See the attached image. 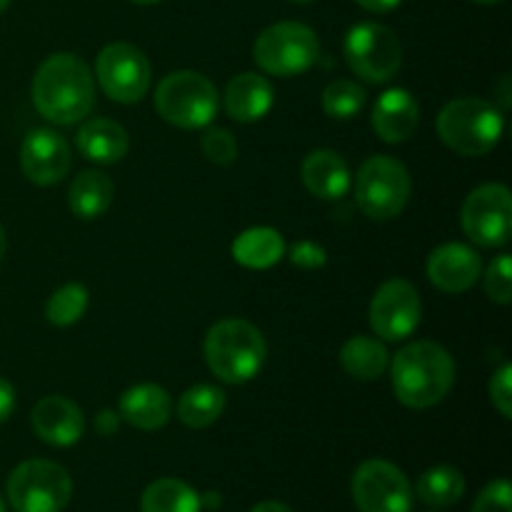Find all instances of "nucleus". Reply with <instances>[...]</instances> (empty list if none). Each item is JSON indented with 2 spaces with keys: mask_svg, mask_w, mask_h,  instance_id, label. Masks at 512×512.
Listing matches in <instances>:
<instances>
[{
  "mask_svg": "<svg viewBox=\"0 0 512 512\" xmlns=\"http://www.w3.org/2000/svg\"><path fill=\"white\" fill-rule=\"evenodd\" d=\"M30 93L35 110L53 125L80 123L95 105L93 73L73 53L45 58L35 73Z\"/></svg>",
  "mask_w": 512,
  "mask_h": 512,
  "instance_id": "1",
  "label": "nucleus"
},
{
  "mask_svg": "<svg viewBox=\"0 0 512 512\" xmlns=\"http://www.w3.org/2000/svg\"><path fill=\"white\" fill-rule=\"evenodd\" d=\"M393 390L410 410H428L443 403L455 385V360L433 340L410 343L393 358Z\"/></svg>",
  "mask_w": 512,
  "mask_h": 512,
  "instance_id": "2",
  "label": "nucleus"
},
{
  "mask_svg": "<svg viewBox=\"0 0 512 512\" xmlns=\"http://www.w3.org/2000/svg\"><path fill=\"white\" fill-rule=\"evenodd\" d=\"M203 353L215 378L228 385H243L258 378L263 370L268 360V343L253 323L228 318L208 330Z\"/></svg>",
  "mask_w": 512,
  "mask_h": 512,
  "instance_id": "3",
  "label": "nucleus"
},
{
  "mask_svg": "<svg viewBox=\"0 0 512 512\" xmlns=\"http://www.w3.org/2000/svg\"><path fill=\"white\" fill-rule=\"evenodd\" d=\"M505 133L503 110L483 98L450 100L438 115V135L453 153L480 158L498 148Z\"/></svg>",
  "mask_w": 512,
  "mask_h": 512,
  "instance_id": "4",
  "label": "nucleus"
},
{
  "mask_svg": "<svg viewBox=\"0 0 512 512\" xmlns=\"http://www.w3.org/2000/svg\"><path fill=\"white\" fill-rule=\"evenodd\" d=\"M155 108L165 123L180 130L208 128L218 115V90L198 70H175L155 88Z\"/></svg>",
  "mask_w": 512,
  "mask_h": 512,
  "instance_id": "5",
  "label": "nucleus"
},
{
  "mask_svg": "<svg viewBox=\"0 0 512 512\" xmlns=\"http://www.w3.org/2000/svg\"><path fill=\"white\" fill-rule=\"evenodd\" d=\"M5 493L15 512H63L73 498V478L53 460H25L10 473Z\"/></svg>",
  "mask_w": 512,
  "mask_h": 512,
  "instance_id": "6",
  "label": "nucleus"
},
{
  "mask_svg": "<svg viewBox=\"0 0 512 512\" xmlns=\"http://www.w3.org/2000/svg\"><path fill=\"white\" fill-rule=\"evenodd\" d=\"M258 68L278 78H293L313 68L320 58V40L313 28L303 23H275L258 35L253 45Z\"/></svg>",
  "mask_w": 512,
  "mask_h": 512,
  "instance_id": "7",
  "label": "nucleus"
},
{
  "mask_svg": "<svg viewBox=\"0 0 512 512\" xmlns=\"http://www.w3.org/2000/svg\"><path fill=\"white\" fill-rule=\"evenodd\" d=\"M410 190L408 168L390 155H373L355 175V203L373 220L398 218L408 205Z\"/></svg>",
  "mask_w": 512,
  "mask_h": 512,
  "instance_id": "8",
  "label": "nucleus"
},
{
  "mask_svg": "<svg viewBox=\"0 0 512 512\" xmlns=\"http://www.w3.org/2000/svg\"><path fill=\"white\" fill-rule=\"evenodd\" d=\"M345 63L368 83H388L403 65V45L388 25L365 20L345 35Z\"/></svg>",
  "mask_w": 512,
  "mask_h": 512,
  "instance_id": "9",
  "label": "nucleus"
},
{
  "mask_svg": "<svg viewBox=\"0 0 512 512\" xmlns=\"http://www.w3.org/2000/svg\"><path fill=\"white\" fill-rule=\"evenodd\" d=\"M95 75L110 100L133 105L148 95L153 70L138 45L110 43L100 50L98 60H95Z\"/></svg>",
  "mask_w": 512,
  "mask_h": 512,
  "instance_id": "10",
  "label": "nucleus"
},
{
  "mask_svg": "<svg viewBox=\"0 0 512 512\" xmlns=\"http://www.w3.org/2000/svg\"><path fill=\"white\" fill-rule=\"evenodd\" d=\"M465 235L480 248H503L512 233L510 190L500 183L478 185L465 198L460 213Z\"/></svg>",
  "mask_w": 512,
  "mask_h": 512,
  "instance_id": "11",
  "label": "nucleus"
},
{
  "mask_svg": "<svg viewBox=\"0 0 512 512\" xmlns=\"http://www.w3.org/2000/svg\"><path fill=\"white\" fill-rule=\"evenodd\" d=\"M350 493L360 512L413 510V485L403 470L388 460L373 458L360 463L353 473Z\"/></svg>",
  "mask_w": 512,
  "mask_h": 512,
  "instance_id": "12",
  "label": "nucleus"
},
{
  "mask_svg": "<svg viewBox=\"0 0 512 512\" xmlns=\"http://www.w3.org/2000/svg\"><path fill=\"white\" fill-rule=\"evenodd\" d=\"M420 315H423V303L415 285L408 280H385L370 300V328L388 343L410 338L418 330Z\"/></svg>",
  "mask_w": 512,
  "mask_h": 512,
  "instance_id": "13",
  "label": "nucleus"
},
{
  "mask_svg": "<svg viewBox=\"0 0 512 512\" xmlns=\"http://www.w3.org/2000/svg\"><path fill=\"white\" fill-rule=\"evenodd\" d=\"M70 145L48 128L30 130L20 145V170L35 185H55L70 173Z\"/></svg>",
  "mask_w": 512,
  "mask_h": 512,
  "instance_id": "14",
  "label": "nucleus"
},
{
  "mask_svg": "<svg viewBox=\"0 0 512 512\" xmlns=\"http://www.w3.org/2000/svg\"><path fill=\"white\" fill-rule=\"evenodd\" d=\"M428 280L448 295H460L473 288L483 275V260L478 250L465 243H445L428 258Z\"/></svg>",
  "mask_w": 512,
  "mask_h": 512,
  "instance_id": "15",
  "label": "nucleus"
},
{
  "mask_svg": "<svg viewBox=\"0 0 512 512\" xmlns=\"http://www.w3.org/2000/svg\"><path fill=\"white\" fill-rule=\"evenodd\" d=\"M35 435L53 448H70L85 433V415L78 403L63 395H45L30 415Z\"/></svg>",
  "mask_w": 512,
  "mask_h": 512,
  "instance_id": "16",
  "label": "nucleus"
},
{
  "mask_svg": "<svg viewBox=\"0 0 512 512\" xmlns=\"http://www.w3.org/2000/svg\"><path fill=\"white\" fill-rule=\"evenodd\" d=\"M375 135L383 143L398 145L413 138L420 123V108L413 93L405 88H390L375 100L373 115H370Z\"/></svg>",
  "mask_w": 512,
  "mask_h": 512,
  "instance_id": "17",
  "label": "nucleus"
},
{
  "mask_svg": "<svg viewBox=\"0 0 512 512\" xmlns=\"http://www.w3.org/2000/svg\"><path fill=\"white\" fill-rule=\"evenodd\" d=\"M120 420L133 425L135 430L153 433L168 425L173 415V403H170L168 390L155 383L133 385L120 398Z\"/></svg>",
  "mask_w": 512,
  "mask_h": 512,
  "instance_id": "18",
  "label": "nucleus"
},
{
  "mask_svg": "<svg viewBox=\"0 0 512 512\" xmlns=\"http://www.w3.org/2000/svg\"><path fill=\"white\" fill-rule=\"evenodd\" d=\"M225 113L238 123H255L270 113L275 103V90L265 75L240 73L225 88Z\"/></svg>",
  "mask_w": 512,
  "mask_h": 512,
  "instance_id": "19",
  "label": "nucleus"
},
{
  "mask_svg": "<svg viewBox=\"0 0 512 512\" xmlns=\"http://www.w3.org/2000/svg\"><path fill=\"white\" fill-rule=\"evenodd\" d=\"M303 183L308 188L310 195L320 200H340L348 195L350 183V170L348 163L340 158L335 150L320 148L308 153V158L303 160Z\"/></svg>",
  "mask_w": 512,
  "mask_h": 512,
  "instance_id": "20",
  "label": "nucleus"
},
{
  "mask_svg": "<svg viewBox=\"0 0 512 512\" xmlns=\"http://www.w3.org/2000/svg\"><path fill=\"white\" fill-rule=\"evenodd\" d=\"M78 150L83 158L93 160L100 165H113L128 155L130 138L128 130L110 118H93L83 123L78 130Z\"/></svg>",
  "mask_w": 512,
  "mask_h": 512,
  "instance_id": "21",
  "label": "nucleus"
},
{
  "mask_svg": "<svg viewBox=\"0 0 512 512\" xmlns=\"http://www.w3.org/2000/svg\"><path fill=\"white\" fill-rule=\"evenodd\" d=\"M235 263L250 270H268L278 265L285 255V240L278 230L273 228H250L243 230L238 238L233 240Z\"/></svg>",
  "mask_w": 512,
  "mask_h": 512,
  "instance_id": "22",
  "label": "nucleus"
},
{
  "mask_svg": "<svg viewBox=\"0 0 512 512\" xmlns=\"http://www.w3.org/2000/svg\"><path fill=\"white\" fill-rule=\"evenodd\" d=\"M115 195L113 180L100 170H83L75 175L73 185L68 190V208L80 220H95L110 208Z\"/></svg>",
  "mask_w": 512,
  "mask_h": 512,
  "instance_id": "23",
  "label": "nucleus"
},
{
  "mask_svg": "<svg viewBox=\"0 0 512 512\" xmlns=\"http://www.w3.org/2000/svg\"><path fill=\"white\" fill-rule=\"evenodd\" d=\"M340 365L355 380H378L388 370L390 353L380 340L355 335L340 348Z\"/></svg>",
  "mask_w": 512,
  "mask_h": 512,
  "instance_id": "24",
  "label": "nucleus"
},
{
  "mask_svg": "<svg viewBox=\"0 0 512 512\" xmlns=\"http://www.w3.org/2000/svg\"><path fill=\"white\" fill-rule=\"evenodd\" d=\"M415 495L430 508H453L465 495V475L453 465H433L418 478Z\"/></svg>",
  "mask_w": 512,
  "mask_h": 512,
  "instance_id": "25",
  "label": "nucleus"
},
{
  "mask_svg": "<svg viewBox=\"0 0 512 512\" xmlns=\"http://www.w3.org/2000/svg\"><path fill=\"white\" fill-rule=\"evenodd\" d=\"M200 493L180 478H158L143 490L140 512H200Z\"/></svg>",
  "mask_w": 512,
  "mask_h": 512,
  "instance_id": "26",
  "label": "nucleus"
},
{
  "mask_svg": "<svg viewBox=\"0 0 512 512\" xmlns=\"http://www.w3.org/2000/svg\"><path fill=\"white\" fill-rule=\"evenodd\" d=\"M225 403H228V398L215 385H193V388H188L180 395L178 418L188 428L205 430L213 423H218V418L225 410Z\"/></svg>",
  "mask_w": 512,
  "mask_h": 512,
  "instance_id": "27",
  "label": "nucleus"
},
{
  "mask_svg": "<svg viewBox=\"0 0 512 512\" xmlns=\"http://www.w3.org/2000/svg\"><path fill=\"white\" fill-rule=\"evenodd\" d=\"M88 288L80 283H68L63 288L55 290L50 295L48 305H45V318L50 325H58V328H68L75 325L88 310Z\"/></svg>",
  "mask_w": 512,
  "mask_h": 512,
  "instance_id": "28",
  "label": "nucleus"
},
{
  "mask_svg": "<svg viewBox=\"0 0 512 512\" xmlns=\"http://www.w3.org/2000/svg\"><path fill=\"white\" fill-rule=\"evenodd\" d=\"M365 103H368V93L363 85L353 80H333L323 90V110L335 120L355 118L365 108Z\"/></svg>",
  "mask_w": 512,
  "mask_h": 512,
  "instance_id": "29",
  "label": "nucleus"
},
{
  "mask_svg": "<svg viewBox=\"0 0 512 512\" xmlns=\"http://www.w3.org/2000/svg\"><path fill=\"white\" fill-rule=\"evenodd\" d=\"M485 295L498 305H508L512 300V263L508 253L493 258L485 270Z\"/></svg>",
  "mask_w": 512,
  "mask_h": 512,
  "instance_id": "30",
  "label": "nucleus"
},
{
  "mask_svg": "<svg viewBox=\"0 0 512 512\" xmlns=\"http://www.w3.org/2000/svg\"><path fill=\"white\" fill-rule=\"evenodd\" d=\"M200 148L203 155L215 165H230L238 158V143H235L233 133L225 128H208L200 138Z\"/></svg>",
  "mask_w": 512,
  "mask_h": 512,
  "instance_id": "31",
  "label": "nucleus"
},
{
  "mask_svg": "<svg viewBox=\"0 0 512 512\" xmlns=\"http://www.w3.org/2000/svg\"><path fill=\"white\" fill-rule=\"evenodd\" d=\"M470 512H512V488L508 478H498L485 485L475 498Z\"/></svg>",
  "mask_w": 512,
  "mask_h": 512,
  "instance_id": "32",
  "label": "nucleus"
},
{
  "mask_svg": "<svg viewBox=\"0 0 512 512\" xmlns=\"http://www.w3.org/2000/svg\"><path fill=\"white\" fill-rule=\"evenodd\" d=\"M490 403L505 420L512 418V368L508 363L500 365L490 378Z\"/></svg>",
  "mask_w": 512,
  "mask_h": 512,
  "instance_id": "33",
  "label": "nucleus"
},
{
  "mask_svg": "<svg viewBox=\"0 0 512 512\" xmlns=\"http://www.w3.org/2000/svg\"><path fill=\"white\" fill-rule=\"evenodd\" d=\"M290 263L300 270H320L328 263V250L313 240H298L288 253Z\"/></svg>",
  "mask_w": 512,
  "mask_h": 512,
  "instance_id": "34",
  "label": "nucleus"
},
{
  "mask_svg": "<svg viewBox=\"0 0 512 512\" xmlns=\"http://www.w3.org/2000/svg\"><path fill=\"white\" fill-rule=\"evenodd\" d=\"M15 410V388L5 378H0V425L13 415Z\"/></svg>",
  "mask_w": 512,
  "mask_h": 512,
  "instance_id": "35",
  "label": "nucleus"
},
{
  "mask_svg": "<svg viewBox=\"0 0 512 512\" xmlns=\"http://www.w3.org/2000/svg\"><path fill=\"white\" fill-rule=\"evenodd\" d=\"M120 428V415L113 413V410H100L98 415H95V430H98L100 435H115Z\"/></svg>",
  "mask_w": 512,
  "mask_h": 512,
  "instance_id": "36",
  "label": "nucleus"
},
{
  "mask_svg": "<svg viewBox=\"0 0 512 512\" xmlns=\"http://www.w3.org/2000/svg\"><path fill=\"white\" fill-rule=\"evenodd\" d=\"M360 8L370 10V13H390V10L398 8L403 0H355Z\"/></svg>",
  "mask_w": 512,
  "mask_h": 512,
  "instance_id": "37",
  "label": "nucleus"
},
{
  "mask_svg": "<svg viewBox=\"0 0 512 512\" xmlns=\"http://www.w3.org/2000/svg\"><path fill=\"white\" fill-rule=\"evenodd\" d=\"M250 512H293L285 503H278V500H265V503L255 505Z\"/></svg>",
  "mask_w": 512,
  "mask_h": 512,
  "instance_id": "38",
  "label": "nucleus"
},
{
  "mask_svg": "<svg viewBox=\"0 0 512 512\" xmlns=\"http://www.w3.org/2000/svg\"><path fill=\"white\" fill-rule=\"evenodd\" d=\"M5 245H8V240H5V230H3V225H0V260H3V255H5Z\"/></svg>",
  "mask_w": 512,
  "mask_h": 512,
  "instance_id": "39",
  "label": "nucleus"
},
{
  "mask_svg": "<svg viewBox=\"0 0 512 512\" xmlns=\"http://www.w3.org/2000/svg\"><path fill=\"white\" fill-rule=\"evenodd\" d=\"M8 5H10V0H0V15H3L5 10H8Z\"/></svg>",
  "mask_w": 512,
  "mask_h": 512,
  "instance_id": "40",
  "label": "nucleus"
},
{
  "mask_svg": "<svg viewBox=\"0 0 512 512\" xmlns=\"http://www.w3.org/2000/svg\"><path fill=\"white\" fill-rule=\"evenodd\" d=\"M133 3H138V5H153V3H160V0H133Z\"/></svg>",
  "mask_w": 512,
  "mask_h": 512,
  "instance_id": "41",
  "label": "nucleus"
},
{
  "mask_svg": "<svg viewBox=\"0 0 512 512\" xmlns=\"http://www.w3.org/2000/svg\"><path fill=\"white\" fill-rule=\"evenodd\" d=\"M475 3H500V0H475Z\"/></svg>",
  "mask_w": 512,
  "mask_h": 512,
  "instance_id": "42",
  "label": "nucleus"
},
{
  "mask_svg": "<svg viewBox=\"0 0 512 512\" xmlns=\"http://www.w3.org/2000/svg\"><path fill=\"white\" fill-rule=\"evenodd\" d=\"M293 3H300V5H305V3H313V0H293Z\"/></svg>",
  "mask_w": 512,
  "mask_h": 512,
  "instance_id": "43",
  "label": "nucleus"
},
{
  "mask_svg": "<svg viewBox=\"0 0 512 512\" xmlns=\"http://www.w3.org/2000/svg\"><path fill=\"white\" fill-rule=\"evenodd\" d=\"M0 512H5V503H3V495H0Z\"/></svg>",
  "mask_w": 512,
  "mask_h": 512,
  "instance_id": "44",
  "label": "nucleus"
}]
</instances>
